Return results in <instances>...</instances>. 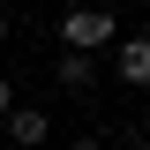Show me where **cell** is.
Segmentation results:
<instances>
[{
  "mask_svg": "<svg viewBox=\"0 0 150 150\" xmlns=\"http://www.w3.org/2000/svg\"><path fill=\"white\" fill-rule=\"evenodd\" d=\"M112 38H120L112 8H68V15H60V45H75V53H98V45H112Z\"/></svg>",
  "mask_w": 150,
  "mask_h": 150,
  "instance_id": "cell-1",
  "label": "cell"
},
{
  "mask_svg": "<svg viewBox=\"0 0 150 150\" xmlns=\"http://www.w3.org/2000/svg\"><path fill=\"white\" fill-rule=\"evenodd\" d=\"M0 128H8V143H15V150H38L45 135H53V112H45V105H23V98H15V105L0 112Z\"/></svg>",
  "mask_w": 150,
  "mask_h": 150,
  "instance_id": "cell-2",
  "label": "cell"
},
{
  "mask_svg": "<svg viewBox=\"0 0 150 150\" xmlns=\"http://www.w3.org/2000/svg\"><path fill=\"white\" fill-rule=\"evenodd\" d=\"M112 75H120L128 90H150V30H135V38H112Z\"/></svg>",
  "mask_w": 150,
  "mask_h": 150,
  "instance_id": "cell-3",
  "label": "cell"
},
{
  "mask_svg": "<svg viewBox=\"0 0 150 150\" xmlns=\"http://www.w3.org/2000/svg\"><path fill=\"white\" fill-rule=\"evenodd\" d=\"M53 75H60V90H90V83H98V53H75V45H68V53L53 60Z\"/></svg>",
  "mask_w": 150,
  "mask_h": 150,
  "instance_id": "cell-4",
  "label": "cell"
},
{
  "mask_svg": "<svg viewBox=\"0 0 150 150\" xmlns=\"http://www.w3.org/2000/svg\"><path fill=\"white\" fill-rule=\"evenodd\" d=\"M8 105H15V83H8V75H0V112H8Z\"/></svg>",
  "mask_w": 150,
  "mask_h": 150,
  "instance_id": "cell-5",
  "label": "cell"
},
{
  "mask_svg": "<svg viewBox=\"0 0 150 150\" xmlns=\"http://www.w3.org/2000/svg\"><path fill=\"white\" fill-rule=\"evenodd\" d=\"M75 150H105V143H98V135H83V143H75Z\"/></svg>",
  "mask_w": 150,
  "mask_h": 150,
  "instance_id": "cell-6",
  "label": "cell"
},
{
  "mask_svg": "<svg viewBox=\"0 0 150 150\" xmlns=\"http://www.w3.org/2000/svg\"><path fill=\"white\" fill-rule=\"evenodd\" d=\"M0 45H8V8H0Z\"/></svg>",
  "mask_w": 150,
  "mask_h": 150,
  "instance_id": "cell-7",
  "label": "cell"
}]
</instances>
